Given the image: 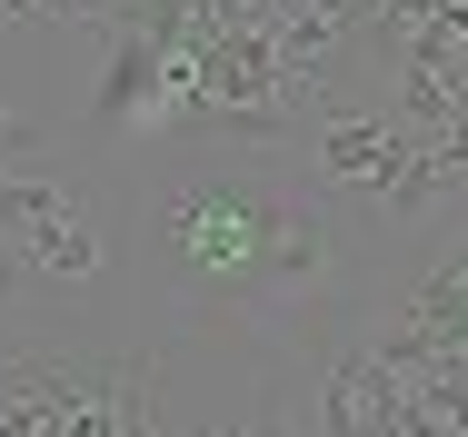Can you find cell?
Instances as JSON below:
<instances>
[{
	"label": "cell",
	"mask_w": 468,
	"mask_h": 437,
	"mask_svg": "<svg viewBox=\"0 0 468 437\" xmlns=\"http://www.w3.org/2000/svg\"><path fill=\"white\" fill-rule=\"evenodd\" d=\"M160 229H170V259H180L199 288H219V298H299V288L329 278L319 219L260 170L180 179V189L160 199Z\"/></svg>",
	"instance_id": "obj_1"
},
{
	"label": "cell",
	"mask_w": 468,
	"mask_h": 437,
	"mask_svg": "<svg viewBox=\"0 0 468 437\" xmlns=\"http://www.w3.org/2000/svg\"><path fill=\"white\" fill-rule=\"evenodd\" d=\"M80 219H90V199L50 170L40 150H30V160H0V288L30 278V249L60 239V229H80Z\"/></svg>",
	"instance_id": "obj_2"
},
{
	"label": "cell",
	"mask_w": 468,
	"mask_h": 437,
	"mask_svg": "<svg viewBox=\"0 0 468 437\" xmlns=\"http://www.w3.org/2000/svg\"><path fill=\"white\" fill-rule=\"evenodd\" d=\"M160 437H170V428H160ZM189 437H289V428H280V418H250V428H189Z\"/></svg>",
	"instance_id": "obj_3"
}]
</instances>
